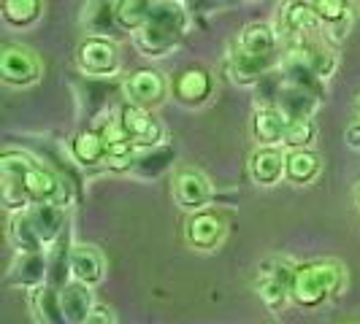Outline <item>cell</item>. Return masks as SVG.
Listing matches in <instances>:
<instances>
[{
  "label": "cell",
  "instance_id": "obj_13",
  "mask_svg": "<svg viewBox=\"0 0 360 324\" xmlns=\"http://www.w3.org/2000/svg\"><path fill=\"white\" fill-rule=\"evenodd\" d=\"M174 200L193 214L203 211V205L212 200V184L206 181L203 173L193 170V168H184L174 179Z\"/></svg>",
  "mask_w": 360,
  "mask_h": 324
},
{
  "label": "cell",
  "instance_id": "obj_12",
  "mask_svg": "<svg viewBox=\"0 0 360 324\" xmlns=\"http://www.w3.org/2000/svg\"><path fill=\"white\" fill-rule=\"evenodd\" d=\"M27 216L36 227L38 238L44 243V249H52L54 243L63 238L65 227H68V219H65V208L60 203H33L27 208Z\"/></svg>",
  "mask_w": 360,
  "mask_h": 324
},
{
  "label": "cell",
  "instance_id": "obj_16",
  "mask_svg": "<svg viewBox=\"0 0 360 324\" xmlns=\"http://www.w3.org/2000/svg\"><path fill=\"white\" fill-rule=\"evenodd\" d=\"M274 106L279 108L290 122H292V119H311V114L320 106V95L282 81L279 90H276V97H274Z\"/></svg>",
  "mask_w": 360,
  "mask_h": 324
},
{
  "label": "cell",
  "instance_id": "obj_10",
  "mask_svg": "<svg viewBox=\"0 0 360 324\" xmlns=\"http://www.w3.org/2000/svg\"><path fill=\"white\" fill-rule=\"evenodd\" d=\"M25 192H27L30 203H60V205H65V200H68V189H65L63 179L33 160H30L27 173H25Z\"/></svg>",
  "mask_w": 360,
  "mask_h": 324
},
{
  "label": "cell",
  "instance_id": "obj_39",
  "mask_svg": "<svg viewBox=\"0 0 360 324\" xmlns=\"http://www.w3.org/2000/svg\"><path fill=\"white\" fill-rule=\"evenodd\" d=\"M152 6H160V3H176V0H149Z\"/></svg>",
  "mask_w": 360,
  "mask_h": 324
},
{
  "label": "cell",
  "instance_id": "obj_28",
  "mask_svg": "<svg viewBox=\"0 0 360 324\" xmlns=\"http://www.w3.org/2000/svg\"><path fill=\"white\" fill-rule=\"evenodd\" d=\"M84 27L92 36L108 38V33L114 27H120L117 25V3H111V0H92L90 6L84 8Z\"/></svg>",
  "mask_w": 360,
  "mask_h": 324
},
{
  "label": "cell",
  "instance_id": "obj_35",
  "mask_svg": "<svg viewBox=\"0 0 360 324\" xmlns=\"http://www.w3.org/2000/svg\"><path fill=\"white\" fill-rule=\"evenodd\" d=\"M317 138V125L314 119H292L285 133V141L282 144L290 149H309Z\"/></svg>",
  "mask_w": 360,
  "mask_h": 324
},
{
  "label": "cell",
  "instance_id": "obj_31",
  "mask_svg": "<svg viewBox=\"0 0 360 324\" xmlns=\"http://www.w3.org/2000/svg\"><path fill=\"white\" fill-rule=\"evenodd\" d=\"M8 235H11V243L19 249V254H33V252H44V243L38 238L36 227L30 222L27 211H19L11 219V227H8Z\"/></svg>",
  "mask_w": 360,
  "mask_h": 324
},
{
  "label": "cell",
  "instance_id": "obj_9",
  "mask_svg": "<svg viewBox=\"0 0 360 324\" xmlns=\"http://www.w3.org/2000/svg\"><path fill=\"white\" fill-rule=\"evenodd\" d=\"M120 125L130 135V141L136 146H144V149H155L162 144V125L152 116L149 108L133 106L127 103L120 111Z\"/></svg>",
  "mask_w": 360,
  "mask_h": 324
},
{
  "label": "cell",
  "instance_id": "obj_18",
  "mask_svg": "<svg viewBox=\"0 0 360 324\" xmlns=\"http://www.w3.org/2000/svg\"><path fill=\"white\" fill-rule=\"evenodd\" d=\"M233 46L238 52L252 54V57H260V60H274L276 46H279V33L266 22H252L238 33Z\"/></svg>",
  "mask_w": 360,
  "mask_h": 324
},
{
  "label": "cell",
  "instance_id": "obj_7",
  "mask_svg": "<svg viewBox=\"0 0 360 324\" xmlns=\"http://www.w3.org/2000/svg\"><path fill=\"white\" fill-rule=\"evenodd\" d=\"M320 30H323V25H320L317 14L311 11L309 0H292L279 17V38L288 43V49L304 38L317 36Z\"/></svg>",
  "mask_w": 360,
  "mask_h": 324
},
{
  "label": "cell",
  "instance_id": "obj_33",
  "mask_svg": "<svg viewBox=\"0 0 360 324\" xmlns=\"http://www.w3.org/2000/svg\"><path fill=\"white\" fill-rule=\"evenodd\" d=\"M149 14H152V3L149 0H117V25L122 30L136 33L139 27L146 25Z\"/></svg>",
  "mask_w": 360,
  "mask_h": 324
},
{
  "label": "cell",
  "instance_id": "obj_8",
  "mask_svg": "<svg viewBox=\"0 0 360 324\" xmlns=\"http://www.w3.org/2000/svg\"><path fill=\"white\" fill-rule=\"evenodd\" d=\"M41 76V62L30 49L25 46H6L0 52V79L11 87H27L36 84Z\"/></svg>",
  "mask_w": 360,
  "mask_h": 324
},
{
  "label": "cell",
  "instance_id": "obj_24",
  "mask_svg": "<svg viewBox=\"0 0 360 324\" xmlns=\"http://www.w3.org/2000/svg\"><path fill=\"white\" fill-rule=\"evenodd\" d=\"M92 287L87 284H79L73 281L65 289H60V297H63V311H65V319L68 324H87L95 311V300H92Z\"/></svg>",
  "mask_w": 360,
  "mask_h": 324
},
{
  "label": "cell",
  "instance_id": "obj_2",
  "mask_svg": "<svg viewBox=\"0 0 360 324\" xmlns=\"http://www.w3.org/2000/svg\"><path fill=\"white\" fill-rule=\"evenodd\" d=\"M344 281V268L336 259H311L298 265L292 273L290 297L301 308H320L330 300Z\"/></svg>",
  "mask_w": 360,
  "mask_h": 324
},
{
  "label": "cell",
  "instance_id": "obj_5",
  "mask_svg": "<svg viewBox=\"0 0 360 324\" xmlns=\"http://www.w3.org/2000/svg\"><path fill=\"white\" fill-rule=\"evenodd\" d=\"M292 273L295 268H290L282 259H266L260 270H257V295L271 311H282L290 297V287H292Z\"/></svg>",
  "mask_w": 360,
  "mask_h": 324
},
{
  "label": "cell",
  "instance_id": "obj_38",
  "mask_svg": "<svg viewBox=\"0 0 360 324\" xmlns=\"http://www.w3.org/2000/svg\"><path fill=\"white\" fill-rule=\"evenodd\" d=\"M181 3H184V6H187V11H190V8H193V11H203V8H206V3H209V0H181Z\"/></svg>",
  "mask_w": 360,
  "mask_h": 324
},
{
  "label": "cell",
  "instance_id": "obj_41",
  "mask_svg": "<svg viewBox=\"0 0 360 324\" xmlns=\"http://www.w3.org/2000/svg\"><path fill=\"white\" fill-rule=\"evenodd\" d=\"M358 208H360V192H358Z\"/></svg>",
  "mask_w": 360,
  "mask_h": 324
},
{
  "label": "cell",
  "instance_id": "obj_21",
  "mask_svg": "<svg viewBox=\"0 0 360 324\" xmlns=\"http://www.w3.org/2000/svg\"><path fill=\"white\" fill-rule=\"evenodd\" d=\"M290 119L276 106H263L252 116V135L260 146H276L285 141Z\"/></svg>",
  "mask_w": 360,
  "mask_h": 324
},
{
  "label": "cell",
  "instance_id": "obj_20",
  "mask_svg": "<svg viewBox=\"0 0 360 324\" xmlns=\"http://www.w3.org/2000/svg\"><path fill=\"white\" fill-rule=\"evenodd\" d=\"M103 270H106L103 254L98 252L95 246H87V243L71 246V276L79 284H87V287L101 284L103 281Z\"/></svg>",
  "mask_w": 360,
  "mask_h": 324
},
{
  "label": "cell",
  "instance_id": "obj_32",
  "mask_svg": "<svg viewBox=\"0 0 360 324\" xmlns=\"http://www.w3.org/2000/svg\"><path fill=\"white\" fill-rule=\"evenodd\" d=\"M44 11L41 0H3V19L14 27H30Z\"/></svg>",
  "mask_w": 360,
  "mask_h": 324
},
{
  "label": "cell",
  "instance_id": "obj_34",
  "mask_svg": "<svg viewBox=\"0 0 360 324\" xmlns=\"http://www.w3.org/2000/svg\"><path fill=\"white\" fill-rule=\"evenodd\" d=\"M309 6L317 14L323 30L325 27H336L342 22H349V11H352L347 0H309Z\"/></svg>",
  "mask_w": 360,
  "mask_h": 324
},
{
  "label": "cell",
  "instance_id": "obj_14",
  "mask_svg": "<svg viewBox=\"0 0 360 324\" xmlns=\"http://www.w3.org/2000/svg\"><path fill=\"white\" fill-rule=\"evenodd\" d=\"M288 54L298 57L301 62H307L309 68L317 73L323 81L328 79V76H333V71H336V54L330 52V46L325 43L323 33L298 41L295 46H290Z\"/></svg>",
  "mask_w": 360,
  "mask_h": 324
},
{
  "label": "cell",
  "instance_id": "obj_29",
  "mask_svg": "<svg viewBox=\"0 0 360 324\" xmlns=\"http://www.w3.org/2000/svg\"><path fill=\"white\" fill-rule=\"evenodd\" d=\"M49 278L46 284H52L57 289L68 287V276H71V246H68V230L63 233V238L49 249Z\"/></svg>",
  "mask_w": 360,
  "mask_h": 324
},
{
  "label": "cell",
  "instance_id": "obj_25",
  "mask_svg": "<svg viewBox=\"0 0 360 324\" xmlns=\"http://www.w3.org/2000/svg\"><path fill=\"white\" fill-rule=\"evenodd\" d=\"M33 316L38 324H68L65 311H63V297L60 289L52 284H41L38 289H33Z\"/></svg>",
  "mask_w": 360,
  "mask_h": 324
},
{
  "label": "cell",
  "instance_id": "obj_4",
  "mask_svg": "<svg viewBox=\"0 0 360 324\" xmlns=\"http://www.w3.org/2000/svg\"><path fill=\"white\" fill-rule=\"evenodd\" d=\"M76 65L87 76H114L120 68V49L111 38L90 36L76 49Z\"/></svg>",
  "mask_w": 360,
  "mask_h": 324
},
{
  "label": "cell",
  "instance_id": "obj_30",
  "mask_svg": "<svg viewBox=\"0 0 360 324\" xmlns=\"http://www.w3.org/2000/svg\"><path fill=\"white\" fill-rule=\"evenodd\" d=\"M176 157V151L171 146H155V149H146L144 154L136 157V165H133V173L144 176V179H158L162 170L171 168V162Z\"/></svg>",
  "mask_w": 360,
  "mask_h": 324
},
{
  "label": "cell",
  "instance_id": "obj_1",
  "mask_svg": "<svg viewBox=\"0 0 360 324\" xmlns=\"http://www.w3.org/2000/svg\"><path fill=\"white\" fill-rule=\"evenodd\" d=\"M187 25H190V17L181 0L152 6L146 25L133 33V43L144 57H162L179 43L181 36L187 33Z\"/></svg>",
  "mask_w": 360,
  "mask_h": 324
},
{
  "label": "cell",
  "instance_id": "obj_15",
  "mask_svg": "<svg viewBox=\"0 0 360 324\" xmlns=\"http://www.w3.org/2000/svg\"><path fill=\"white\" fill-rule=\"evenodd\" d=\"M101 135L106 138L108 168H111V170H120V173H122V170H133V165H136V144L130 141V135L122 130L120 119L106 122V125L101 127Z\"/></svg>",
  "mask_w": 360,
  "mask_h": 324
},
{
  "label": "cell",
  "instance_id": "obj_40",
  "mask_svg": "<svg viewBox=\"0 0 360 324\" xmlns=\"http://www.w3.org/2000/svg\"><path fill=\"white\" fill-rule=\"evenodd\" d=\"M358 116H360V97H358Z\"/></svg>",
  "mask_w": 360,
  "mask_h": 324
},
{
  "label": "cell",
  "instance_id": "obj_19",
  "mask_svg": "<svg viewBox=\"0 0 360 324\" xmlns=\"http://www.w3.org/2000/svg\"><path fill=\"white\" fill-rule=\"evenodd\" d=\"M46 278H49V257H44V252L19 254V259L8 273L11 287L30 289V292L38 289L41 284H46Z\"/></svg>",
  "mask_w": 360,
  "mask_h": 324
},
{
  "label": "cell",
  "instance_id": "obj_36",
  "mask_svg": "<svg viewBox=\"0 0 360 324\" xmlns=\"http://www.w3.org/2000/svg\"><path fill=\"white\" fill-rule=\"evenodd\" d=\"M87 324H114V316H111V311L106 306H95Z\"/></svg>",
  "mask_w": 360,
  "mask_h": 324
},
{
  "label": "cell",
  "instance_id": "obj_37",
  "mask_svg": "<svg viewBox=\"0 0 360 324\" xmlns=\"http://www.w3.org/2000/svg\"><path fill=\"white\" fill-rule=\"evenodd\" d=\"M344 141H347V146H352V149H360V122H355V125L347 127Z\"/></svg>",
  "mask_w": 360,
  "mask_h": 324
},
{
  "label": "cell",
  "instance_id": "obj_27",
  "mask_svg": "<svg viewBox=\"0 0 360 324\" xmlns=\"http://www.w3.org/2000/svg\"><path fill=\"white\" fill-rule=\"evenodd\" d=\"M320 176V157L309 149H290L285 154V179L292 184H311Z\"/></svg>",
  "mask_w": 360,
  "mask_h": 324
},
{
  "label": "cell",
  "instance_id": "obj_17",
  "mask_svg": "<svg viewBox=\"0 0 360 324\" xmlns=\"http://www.w3.org/2000/svg\"><path fill=\"white\" fill-rule=\"evenodd\" d=\"M214 90V79L212 73L203 68H184L174 81V95L184 106H200L212 97Z\"/></svg>",
  "mask_w": 360,
  "mask_h": 324
},
{
  "label": "cell",
  "instance_id": "obj_11",
  "mask_svg": "<svg viewBox=\"0 0 360 324\" xmlns=\"http://www.w3.org/2000/svg\"><path fill=\"white\" fill-rule=\"evenodd\" d=\"M222 238H225V219L214 211H195L184 222V241L193 249L209 252L222 243Z\"/></svg>",
  "mask_w": 360,
  "mask_h": 324
},
{
  "label": "cell",
  "instance_id": "obj_23",
  "mask_svg": "<svg viewBox=\"0 0 360 324\" xmlns=\"http://www.w3.org/2000/svg\"><path fill=\"white\" fill-rule=\"evenodd\" d=\"M274 65V60H260V57H252V54H244L238 49H231V57H228V73H231V81L238 84V87H252L257 84L269 68Z\"/></svg>",
  "mask_w": 360,
  "mask_h": 324
},
{
  "label": "cell",
  "instance_id": "obj_26",
  "mask_svg": "<svg viewBox=\"0 0 360 324\" xmlns=\"http://www.w3.org/2000/svg\"><path fill=\"white\" fill-rule=\"evenodd\" d=\"M71 154L79 165L95 168V165L106 162V157H108L106 138L101 135V130H82L71 141Z\"/></svg>",
  "mask_w": 360,
  "mask_h": 324
},
{
  "label": "cell",
  "instance_id": "obj_6",
  "mask_svg": "<svg viewBox=\"0 0 360 324\" xmlns=\"http://www.w3.org/2000/svg\"><path fill=\"white\" fill-rule=\"evenodd\" d=\"M125 100L133 103V106L141 108H155L160 106L168 95V81L160 71L155 68H141V71L130 73V79L125 81Z\"/></svg>",
  "mask_w": 360,
  "mask_h": 324
},
{
  "label": "cell",
  "instance_id": "obj_22",
  "mask_svg": "<svg viewBox=\"0 0 360 324\" xmlns=\"http://www.w3.org/2000/svg\"><path fill=\"white\" fill-rule=\"evenodd\" d=\"M285 176V157L274 146H260L250 157V179L260 187H274Z\"/></svg>",
  "mask_w": 360,
  "mask_h": 324
},
{
  "label": "cell",
  "instance_id": "obj_3",
  "mask_svg": "<svg viewBox=\"0 0 360 324\" xmlns=\"http://www.w3.org/2000/svg\"><path fill=\"white\" fill-rule=\"evenodd\" d=\"M30 160L19 151H6L0 157V200L8 211H27L33 203L25 192V173Z\"/></svg>",
  "mask_w": 360,
  "mask_h": 324
}]
</instances>
